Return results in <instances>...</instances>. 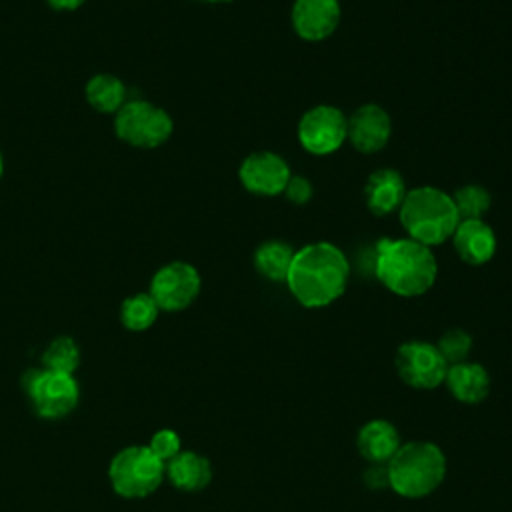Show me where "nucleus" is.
<instances>
[{
	"mask_svg": "<svg viewBox=\"0 0 512 512\" xmlns=\"http://www.w3.org/2000/svg\"><path fill=\"white\" fill-rule=\"evenodd\" d=\"M350 278L344 252L332 242H312L294 252L286 284L306 308H324L336 302Z\"/></svg>",
	"mask_w": 512,
	"mask_h": 512,
	"instance_id": "obj_1",
	"label": "nucleus"
},
{
	"mask_svg": "<svg viewBox=\"0 0 512 512\" xmlns=\"http://www.w3.org/2000/svg\"><path fill=\"white\" fill-rule=\"evenodd\" d=\"M438 274V262L430 246L412 238L382 240L376 254V278L384 288L402 298L426 294Z\"/></svg>",
	"mask_w": 512,
	"mask_h": 512,
	"instance_id": "obj_2",
	"label": "nucleus"
},
{
	"mask_svg": "<svg viewBox=\"0 0 512 512\" xmlns=\"http://www.w3.org/2000/svg\"><path fill=\"white\" fill-rule=\"evenodd\" d=\"M446 454L430 440L400 444L386 464L388 486L402 498L418 500L430 496L446 478Z\"/></svg>",
	"mask_w": 512,
	"mask_h": 512,
	"instance_id": "obj_3",
	"label": "nucleus"
},
{
	"mask_svg": "<svg viewBox=\"0 0 512 512\" xmlns=\"http://www.w3.org/2000/svg\"><path fill=\"white\" fill-rule=\"evenodd\" d=\"M398 212L408 238L430 248L452 238L460 222L452 196L434 186L408 190Z\"/></svg>",
	"mask_w": 512,
	"mask_h": 512,
	"instance_id": "obj_4",
	"label": "nucleus"
},
{
	"mask_svg": "<svg viewBox=\"0 0 512 512\" xmlns=\"http://www.w3.org/2000/svg\"><path fill=\"white\" fill-rule=\"evenodd\" d=\"M166 464L148 446L120 450L108 468L110 484L124 498H146L162 482Z\"/></svg>",
	"mask_w": 512,
	"mask_h": 512,
	"instance_id": "obj_5",
	"label": "nucleus"
},
{
	"mask_svg": "<svg viewBox=\"0 0 512 512\" xmlns=\"http://www.w3.org/2000/svg\"><path fill=\"white\" fill-rule=\"evenodd\" d=\"M172 130L170 114L148 100L126 102L114 118L116 136L134 148H158L172 136Z\"/></svg>",
	"mask_w": 512,
	"mask_h": 512,
	"instance_id": "obj_6",
	"label": "nucleus"
},
{
	"mask_svg": "<svg viewBox=\"0 0 512 512\" xmlns=\"http://www.w3.org/2000/svg\"><path fill=\"white\" fill-rule=\"evenodd\" d=\"M22 384L42 418H62L78 404V382L72 374L32 368L24 374Z\"/></svg>",
	"mask_w": 512,
	"mask_h": 512,
	"instance_id": "obj_7",
	"label": "nucleus"
},
{
	"mask_svg": "<svg viewBox=\"0 0 512 512\" xmlns=\"http://www.w3.org/2000/svg\"><path fill=\"white\" fill-rule=\"evenodd\" d=\"M396 372L402 382L416 390H434L444 384L448 364L432 342L408 340L396 350Z\"/></svg>",
	"mask_w": 512,
	"mask_h": 512,
	"instance_id": "obj_8",
	"label": "nucleus"
},
{
	"mask_svg": "<svg viewBox=\"0 0 512 512\" xmlns=\"http://www.w3.org/2000/svg\"><path fill=\"white\" fill-rule=\"evenodd\" d=\"M346 128L348 116L340 108L318 104L302 114L298 122V140L306 152L326 156L344 144Z\"/></svg>",
	"mask_w": 512,
	"mask_h": 512,
	"instance_id": "obj_9",
	"label": "nucleus"
},
{
	"mask_svg": "<svg viewBox=\"0 0 512 512\" xmlns=\"http://www.w3.org/2000/svg\"><path fill=\"white\" fill-rule=\"evenodd\" d=\"M202 280L198 270L182 260L164 264L150 282V296L160 310L180 312L188 308L200 294Z\"/></svg>",
	"mask_w": 512,
	"mask_h": 512,
	"instance_id": "obj_10",
	"label": "nucleus"
},
{
	"mask_svg": "<svg viewBox=\"0 0 512 512\" xmlns=\"http://www.w3.org/2000/svg\"><path fill=\"white\" fill-rule=\"evenodd\" d=\"M290 166L288 162L270 150H260L246 156L240 164L238 178L242 186L260 196H278L284 192L290 180Z\"/></svg>",
	"mask_w": 512,
	"mask_h": 512,
	"instance_id": "obj_11",
	"label": "nucleus"
},
{
	"mask_svg": "<svg viewBox=\"0 0 512 512\" xmlns=\"http://www.w3.org/2000/svg\"><path fill=\"white\" fill-rule=\"evenodd\" d=\"M392 136V120L388 112L378 104H362L348 116L346 140L360 154L380 152Z\"/></svg>",
	"mask_w": 512,
	"mask_h": 512,
	"instance_id": "obj_12",
	"label": "nucleus"
},
{
	"mask_svg": "<svg viewBox=\"0 0 512 512\" xmlns=\"http://www.w3.org/2000/svg\"><path fill=\"white\" fill-rule=\"evenodd\" d=\"M292 28L306 42H320L334 34L340 24L338 0H294Z\"/></svg>",
	"mask_w": 512,
	"mask_h": 512,
	"instance_id": "obj_13",
	"label": "nucleus"
},
{
	"mask_svg": "<svg viewBox=\"0 0 512 512\" xmlns=\"http://www.w3.org/2000/svg\"><path fill=\"white\" fill-rule=\"evenodd\" d=\"M452 244L462 262L470 266L488 264L496 254V234L488 222L478 220H460L454 234Z\"/></svg>",
	"mask_w": 512,
	"mask_h": 512,
	"instance_id": "obj_14",
	"label": "nucleus"
},
{
	"mask_svg": "<svg viewBox=\"0 0 512 512\" xmlns=\"http://www.w3.org/2000/svg\"><path fill=\"white\" fill-rule=\"evenodd\" d=\"M406 192V182L394 168H380L372 172L364 184L366 206L374 216H388L394 210H400Z\"/></svg>",
	"mask_w": 512,
	"mask_h": 512,
	"instance_id": "obj_15",
	"label": "nucleus"
},
{
	"mask_svg": "<svg viewBox=\"0 0 512 512\" xmlns=\"http://www.w3.org/2000/svg\"><path fill=\"white\" fill-rule=\"evenodd\" d=\"M400 444L402 442L398 428L384 418H374L366 422L356 434L358 454L370 464H388Z\"/></svg>",
	"mask_w": 512,
	"mask_h": 512,
	"instance_id": "obj_16",
	"label": "nucleus"
},
{
	"mask_svg": "<svg viewBox=\"0 0 512 512\" xmlns=\"http://www.w3.org/2000/svg\"><path fill=\"white\" fill-rule=\"evenodd\" d=\"M444 384L454 400L462 404H480L490 394V374L478 362H460L448 366Z\"/></svg>",
	"mask_w": 512,
	"mask_h": 512,
	"instance_id": "obj_17",
	"label": "nucleus"
},
{
	"mask_svg": "<svg viewBox=\"0 0 512 512\" xmlns=\"http://www.w3.org/2000/svg\"><path fill=\"white\" fill-rule=\"evenodd\" d=\"M166 474L178 490L198 492L206 488L212 480V466L206 456L192 450H184L178 452L172 460H168Z\"/></svg>",
	"mask_w": 512,
	"mask_h": 512,
	"instance_id": "obj_18",
	"label": "nucleus"
},
{
	"mask_svg": "<svg viewBox=\"0 0 512 512\" xmlns=\"http://www.w3.org/2000/svg\"><path fill=\"white\" fill-rule=\"evenodd\" d=\"M294 248L282 240H266L254 250V268L270 282H286Z\"/></svg>",
	"mask_w": 512,
	"mask_h": 512,
	"instance_id": "obj_19",
	"label": "nucleus"
},
{
	"mask_svg": "<svg viewBox=\"0 0 512 512\" xmlns=\"http://www.w3.org/2000/svg\"><path fill=\"white\" fill-rule=\"evenodd\" d=\"M86 100L102 114H116L126 104V86L112 74H96L86 84Z\"/></svg>",
	"mask_w": 512,
	"mask_h": 512,
	"instance_id": "obj_20",
	"label": "nucleus"
},
{
	"mask_svg": "<svg viewBox=\"0 0 512 512\" xmlns=\"http://www.w3.org/2000/svg\"><path fill=\"white\" fill-rule=\"evenodd\" d=\"M158 312H160V308L154 302V298L150 294L140 292L122 302L120 320H122L124 328L132 330V332H142V330H148L156 322Z\"/></svg>",
	"mask_w": 512,
	"mask_h": 512,
	"instance_id": "obj_21",
	"label": "nucleus"
},
{
	"mask_svg": "<svg viewBox=\"0 0 512 512\" xmlns=\"http://www.w3.org/2000/svg\"><path fill=\"white\" fill-rule=\"evenodd\" d=\"M450 196L460 220H478L488 212L492 204L490 192L480 184H464Z\"/></svg>",
	"mask_w": 512,
	"mask_h": 512,
	"instance_id": "obj_22",
	"label": "nucleus"
},
{
	"mask_svg": "<svg viewBox=\"0 0 512 512\" xmlns=\"http://www.w3.org/2000/svg\"><path fill=\"white\" fill-rule=\"evenodd\" d=\"M42 364L46 370L74 374L80 364V350L70 336L54 338L42 354Z\"/></svg>",
	"mask_w": 512,
	"mask_h": 512,
	"instance_id": "obj_23",
	"label": "nucleus"
},
{
	"mask_svg": "<svg viewBox=\"0 0 512 512\" xmlns=\"http://www.w3.org/2000/svg\"><path fill=\"white\" fill-rule=\"evenodd\" d=\"M436 348L440 350L448 366L460 364L468 360V354L472 350V336L462 328H450L438 338Z\"/></svg>",
	"mask_w": 512,
	"mask_h": 512,
	"instance_id": "obj_24",
	"label": "nucleus"
},
{
	"mask_svg": "<svg viewBox=\"0 0 512 512\" xmlns=\"http://www.w3.org/2000/svg\"><path fill=\"white\" fill-rule=\"evenodd\" d=\"M180 446H182L180 436H178L174 430H170V428L158 430V432L152 436L150 444H148V448H150L162 462H168V460H172L178 452H182Z\"/></svg>",
	"mask_w": 512,
	"mask_h": 512,
	"instance_id": "obj_25",
	"label": "nucleus"
},
{
	"mask_svg": "<svg viewBox=\"0 0 512 512\" xmlns=\"http://www.w3.org/2000/svg\"><path fill=\"white\" fill-rule=\"evenodd\" d=\"M284 194L292 204L302 206L312 198L314 188H312V182L306 176H290V180L284 188Z\"/></svg>",
	"mask_w": 512,
	"mask_h": 512,
	"instance_id": "obj_26",
	"label": "nucleus"
},
{
	"mask_svg": "<svg viewBox=\"0 0 512 512\" xmlns=\"http://www.w3.org/2000/svg\"><path fill=\"white\" fill-rule=\"evenodd\" d=\"M48 4L54 8V10H62V12H70V10H76L84 4V0H48Z\"/></svg>",
	"mask_w": 512,
	"mask_h": 512,
	"instance_id": "obj_27",
	"label": "nucleus"
},
{
	"mask_svg": "<svg viewBox=\"0 0 512 512\" xmlns=\"http://www.w3.org/2000/svg\"><path fill=\"white\" fill-rule=\"evenodd\" d=\"M2 172H4V158H2V154H0V178H2Z\"/></svg>",
	"mask_w": 512,
	"mask_h": 512,
	"instance_id": "obj_28",
	"label": "nucleus"
},
{
	"mask_svg": "<svg viewBox=\"0 0 512 512\" xmlns=\"http://www.w3.org/2000/svg\"><path fill=\"white\" fill-rule=\"evenodd\" d=\"M208 2H230V0H208Z\"/></svg>",
	"mask_w": 512,
	"mask_h": 512,
	"instance_id": "obj_29",
	"label": "nucleus"
}]
</instances>
